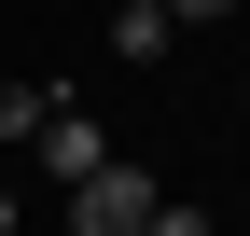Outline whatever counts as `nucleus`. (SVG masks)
<instances>
[{
  "instance_id": "nucleus-6",
  "label": "nucleus",
  "mask_w": 250,
  "mask_h": 236,
  "mask_svg": "<svg viewBox=\"0 0 250 236\" xmlns=\"http://www.w3.org/2000/svg\"><path fill=\"white\" fill-rule=\"evenodd\" d=\"M14 222H28V195H14V181H0V236H14Z\"/></svg>"
},
{
  "instance_id": "nucleus-1",
  "label": "nucleus",
  "mask_w": 250,
  "mask_h": 236,
  "mask_svg": "<svg viewBox=\"0 0 250 236\" xmlns=\"http://www.w3.org/2000/svg\"><path fill=\"white\" fill-rule=\"evenodd\" d=\"M153 209H167V195H153V167H98V181H70V236H153Z\"/></svg>"
},
{
  "instance_id": "nucleus-4",
  "label": "nucleus",
  "mask_w": 250,
  "mask_h": 236,
  "mask_svg": "<svg viewBox=\"0 0 250 236\" xmlns=\"http://www.w3.org/2000/svg\"><path fill=\"white\" fill-rule=\"evenodd\" d=\"M236 14V0H167V28H223Z\"/></svg>"
},
{
  "instance_id": "nucleus-2",
  "label": "nucleus",
  "mask_w": 250,
  "mask_h": 236,
  "mask_svg": "<svg viewBox=\"0 0 250 236\" xmlns=\"http://www.w3.org/2000/svg\"><path fill=\"white\" fill-rule=\"evenodd\" d=\"M42 167H56V181H98V167H111L98 111H70V98H56V111H42Z\"/></svg>"
},
{
  "instance_id": "nucleus-3",
  "label": "nucleus",
  "mask_w": 250,
  "mask_h": 236,
  "mask_svg": "<svg viewBox=\"0 0 250 236\" xmlns=\"http://www.w3.org/2000/svg\"><path fill=\"white\" fill-rule=\"evenodd\" d=\"M111 56L153 70V56H167V0H125V14H111Z\"/></svg>"
},
{
  "instance_id": "nucleus-7",
  "label": "nucleus",
  "mask_w": 250,
  "mask_h": 236,
  "mask_svg": "<svg viewBox=\"0 0 250 236\" xmlns=\"http://www.w3.org/2000/svg\"><path fill=\"white\" fill-rule=\"evenodd\" d=\"M236 111H250V83H236Z\"/></svg>"
},
{
  "instance_id": "nucleus-5",
  "label": "nucleus",
  "mask_w": 250,
  "mask_h": 236,
  "mask_svg": "<svg viewBox=\"0 0 250 236\" xmlns=\"http://www.w3.org/2000/svg\"><path fill=\"white\" fill-rule=\"evenodd\" d=\"M153 236H208V222H195V209H153Z\"/></svg>"
}]
</instances>
